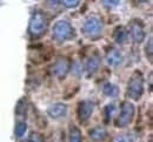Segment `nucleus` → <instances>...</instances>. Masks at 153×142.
<instances>
[{
	"label": "nucleus",
	"mask_w": 153,
	"mask_h": 142,
	"mask_svg": "<svg viewBox=\"0 0 153 142\" xmlns=\"http://www.w3.org/2000/svg\"><path fill=\"white\" fill-rule=\"evenodd\" d=\"M48 28V19L42 12H34L31 17L28 32L33 38H39L46 33Z\"/></svg>",
	"instance_id": "nucleus-1"
},
{
	"label": "nucleus",
	"mask_w": 153,
	"mask_h": 142,
	"mask_svg": "<svg viewBox=\"0 0 153 142\" xmlns=\"http://www.w3.org/2000/svg\"><path fill=\"white\" fill-rule=\"evenodd\" d=\"M144 93V78L143 74L135 71L127 85V95L132 100H139Z\"/></svg>",
	"instance_id": "nucleus-2"
},
{
	"label": "nucleus",
	"mask_w": 153,
	"mask_h": 142,
	"mask_svg": "<svg viewBox=\"0 0 153 142\" xmlns=\"http://www.w3.org/2000/svg\"><path fill=\"white\" fill-rule=\"evenodd\" d=\"M134 112H135V108H134L133 103L128 101L123 102L120 107V115L118 116L117 122H115L117 127H120V128L127 127L133 120Z\"/></svg>",
	"instance_id": "nucleus-3"
},
{
	"label": "nucleus",
	"mask_w": 153,
	"mask_h": 142,
	"mask_svg": "<svg viewBox=\"0 0 153 142\" xmlns=\"http://www.w3.org/2000/svg\"><path fill=\"white\" fill-rule=\"evenodd\" d=\"M72 35H73V28L70 22L60 20L53 26V39L54 40L62 42V41L71 39Z\"/></svg>",
	"instance_id": "nucleus-4"
},
{
	"label": "nucleus",
	"mask_w": 153,
	"mask_h": 142,
	"mask_svg": "<svg viewBox=\"0 0 153 142\" xmlns=\"http://www.w3.org/2000/svg\"><path fill=\"white\" fill-rule=\"evenodd\" d=\"M84 33L91 38V39H97L101 35L102 32V22L97 17H88L85 22H84Z\"/></svg>",
	"instance_id": "nucleus-5"
},
{
	"label": "nucleus",
	"mask_w": 153,
	"mask_h": 142,
	"mask_svg": "<svg viewBox=\"0 0 153 142\" xmlns=\"http://www.w3.org/2000/svg\"><path fill=\"white\" fill-rule=\"evenodd\" d=\"M71 68V62L67 58L60 57L54 61V63L51 66V73L57 78H64L68 73Z\"/></svg>",
	"instance_id": "nucleus-6"
},
{
	"label": "nucleus",
	"mask_w": 153,
	"mask_h": 142,
	"mask_svg": "<svg viewBox=\"0 0 153 142\" xmlns=\"http://www.w3.org/2000/svg\"><path fill=\"white\" fill-rule=\"evenodd\" d=\"M94 110V103L90 100H84L78 106V118L81 122L86 121L91 118Z\"/></svg>",
	"instance_id": "nucleus-7"
},
{
	"label": "nucleus",
	"mask_w": 153,
	"mask_h": 142,
	"mask_svg": "<svg viewBox=\"0 0 153 142\" xmlns=\"http://www.w3.org/2000/svg\"><path fill=\"white\" fill-rule=\"evenodd\" d=\"M130 33L134 42L140 43L145 39V32H144V26L140 20H132L130 25Z\"/></svg>",
	"instance_id": "nucleus-8"
},
{
	"label": "nucleus",
	"mask_w": 153,
	"mask_h": 142,
	"mask_svg": "<svg viewBox=\"0 0 153 142\" xmlns=\"http://www.w3.org/2000/svg\"><path fill=\"white\" fill-rule=\"evenodd\" d=\"M66 112H67V107H66V104H64L61 102L54 103L47 108V114L53 119H59V118L65 116Z\"/></svg>",
	"instance_id": "nucleus-9"
},
{
	"label": "nucleus",
	"mask_w": 153,
	"mask_h": 142,
	"mask_svg": "<svg viewBox=\"0 0 153 142\" xmlns=\"http://www.w3.org/2000/svg\"><path fill=\"white\" fill-rule=\"evenodd\" d=\"M88 134H90V139L96 142L104 141V140L107 138V130H106L102 126L93 127V128L88 132Z\"/></svg>",
	"instance_id": "nucleus-10"
},
{
	"label": "nucleus",
	"mask_w": 153,
	"mask_h": 142,
	"mask_svg": "<svg viewBox=\"0 0 153 142\" xmlns=\"http://www.w3.org/2000/svg\"><path fill=\"white\" fill-rule=\"evenodd\" d=\"M106 61H107V63L110 66H113V67L120 65L121 61H123V54H121V52L118 51V49H115V48H111L107 52V54H106Z\"/></svg>",
	"instance_id": "nucleus-11"
},
{
	"label": "nucleus",
	"mask_w": 153,
	"mask_h": 142,
	"mask_svg": "<svg viewBox=\"0 0 153 142\" xmlns=\"http://www.w3.org/2000/svg\"><path fill=\"white\" fill-rule=\"evenodd\" d=\"M127 35H128V32L124 26H118L114 29V33H113V38H114V41L117 43L125 42L127 39Z\"/></svg>",
	"instance_id": "nucleus-12"
},
{
	"label": "nucleus",
	"mask_w": 153,
	"mask_h": 142,
	"mask_svg": "<svg viewBox=\"0 0 153 142\" xmlns=\"http://www.w3.org/2000/svg\"><path fill=\"white\" fill-rule=\"evenodd\" d=\"M99 65H100V59H99V57H97V55H93V57H91L87 62H86V71H87V73H88V75L91 74H93V73H96L97 71H98V68H99Z\"/></svg>",
	"instance_id": "nucleus-13"
},
{
	"label": "nucleus",
	"mask_w": 153,
	"mask_h": 142,
	"mask_svg": "<svg viewBox=\"0 0 153 142\" xmlns=\"http://www.w3.org/2000/svg\"><path fill=\"white\" fill-rule=\"evenodd\" d=\"M102 92H104L105 95H108V96L114 98V96H117V94H118L119 90H118V88L115 87L114 85L107 82V83H105V86H104V88H102Z\"/></svg>",
	"instance_id": "nucleus-14"
},
{
	"label": "nucleus",
	"mask_w": 153,
	"mask_h": 142,
	"mask_svg": "<svg viewBox=\"0 0 153 142\" xmlns=\"http://www.w3.org/2000/svg\"><path fill=\"white\" fill-rule=\"evenodd\" d=\"M82 141V136H81V132L79 128L72 127L70 129V142H81Z\"/></svg>",
	"instance_id": "nucleus-15"
},
{
	"label": "nucleus",
	"mask_w": 153,
	"mask_h": 142,
	"mask_svg": "<svg viewBox=\"0 0 153 142\" xmlns=\"http://www.w3.org/2000/svg\"><path fill=\"white\" fill-rule=\"evenodd\" d=\"M135 141V136L133 135V133H127V134H119L117 135L113 142H134Z\"/></svg>",
	"instance_id": "nucleus-16"
},
{
	"label": "nucleus",
	"mask_w": 153,
	"mask_h": 142,
	"mask_svg": "<svg viewBox=\"0 0 153 142\" xmlns=\"http://www.w3.org/2000/svg\"><path fill=\"white\" fill-rule=\"evenodd\" d=\"M26 109H27V101L25 98L20 99L18 103H17V107H16V113L18 115H24L26 113Z\"/></svg>",
	"instance_id": "nucleus-17"
},
{
	"label": "nucleus",
	"mask_w": 153,
	"mask_h": 142,
	"mask_svg": "<svg viewBox=\"0 0 153 142\" xmlns=\"http://www.w3.org/2000/svg\"><path fill=\"white\" fill-rule=\"evenodd\" d=\"M26 130H27V124H26L25 122H19V123L16 126V129H14L16 135H17L18 138H21V136L26 133Z\"/></svg>",
	"instance_id": "nucleus-18"
},
{
	"label": "nucleus",
	"mask_w": 153,
	"mask_h": 142,
	"mask_svg": "<svg viewBox=\"0 0 153 142\" xmlns=\"http://www.w3.org/2000/svg\"><path fill=\"white\" fill-rule=\"evenodd\" d=\"M27 142H44V138L39 133H32L28 136V141Z\"/></svg>",
	"instance_id": "nucleus-19"
},
{
	"label": "nucleus",
	"mask_w": 153,
	"mask_h": 142,
	"mask_svg": "<svg viewBox=\"0 0 153 142\" xmlns=\"http://www.w3.org/2000/svg\"><path fill=\"white\" fill-rule=\"evenodd\" d=\"M61 4H64V6L67 8H74L80 4V1L79 0H64L61 1Z\"/></svg>",
	"instance_id": "nucleus-20"
},
{
	"label": "nucleus",
	"mask_w": 153,
	"mask_h": 142,
	"mask_svg": "<svg viewBox=\"0 0 153 142\" xmlns=\"http://www.w3.org/2000/svg\"><path fill=\"white\" fill-rule=\"evenodd\" d=\"M152 38H150V40L147 42V45H146V47H145V49H146V55H149V59L150 61H152V54H153V48H152Z\"/></svg>",
	"instance_id": "nucleus-21"
},
{
	"label": "nucleus",
	"mask_w": 153,
	"mask_h": 142,
	"mask_svg": "<svg viewBox=\"0 0 153 142\" xmlns=\"http://www.w3.org/2000/svg\"><path fill=\"white\" fill-rule=\"evenodd\" d=\"M72 69H73V72H74L76 74H81L82 67H81V65H80L79 62H74V63L72 65Z\"/></svg>",
	"instance_id": "nucleus-22"
},
{
	"label": "nucleus",
	"mask_w": 153,
	"mask_h": 142,
	"mask_svg": "<svg viewBox=\"0 0 153 142\" xmlns=\"http://www.w3.org/2000/svg\"><path fill=\"white\" fill-rule=\"evenodd\" d=\"M102 4L105 6H117L119 4V1H102Z\"/></svg>",
	"instance_id": "nucleus-23"
}]
</instances>
